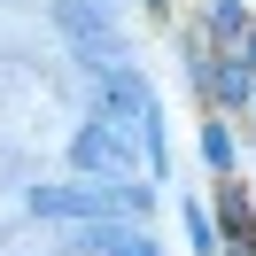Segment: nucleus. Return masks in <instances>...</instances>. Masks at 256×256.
<instances>
[{
    "label": "nucleus",
    "mask_w": 256,
    "mask_h": 256,
    "mask_svg": "<svg viewBox=\"0 0 256 256\" xmlns=\"http://www.w3.org/2000/svg\"><path fill=\"white\" fill-rule=\"evenodd\" d=\"M116 124H86L78 140H70V163H78V171H109V163H124V148L109 140Z\"/></svg>",
    "instance_id": "obj_4"
},
{
    "label": "nucleus",
    "mask_w": 256,
    "mask_h": 256,
    "mask_svg": "<svg viewBox=\"0 0 256 256\" xmlns=\"http://www.w3.org/2000/svg\"><path fill=\"white\" fill-rule=\"evenodd\" d=\"M202 156H210V163H233V140H225V132L210 124V132H202Z\"/></svg>",
    "instance_id": "obj_6"
},
{
    "label": "nucleus",
    "mask_w": 256,
    "mask_h": 256,
    "mask_svg": "<svg viewBox=\"0 0 256 256\" xmlns=\"http://www.w3.org/2000/svg\"><path fill=\"white\" fill-rule=\"evenodd\" d=\"M116 256H156V240H124V248H116Z\"/></svg>",
    "instance_id": "obj_7"
},
{
    "label": "nucleus",
    "mask_w": 256,
    "mask_h": 256,
    "mask_svg": "<svg viewBox=\"0 0 256 256\" xmlns=\"http://www.w3.org/2000/svg\"><path fill=\"white\" fill-rule=\"evenodd\" d=\"M148 202V194L140 186H109V194H94V186H39L32 194V210H39V218H101V210H140Z\"/></svg>",
    "instance_id": "obj_2"
},
{
    "label": "nucleus",
    "mask_w": 256,
    "mask_h": 256,
    "mask_svg": "<svg viewBox=\"0 0 256 256\" xmlns=\"http://www.w3.org/2000/svg\"><path fill=\"white\" fill-rule=\"evenodd\" d=\"M94 86H101V101H109V116H124V124H132V140H148V156H163V132H156V94H148V86L132 78L124 62H101V70H94Z\"/></svg>",
    "instance_id": "obj_1"
},
{
    "label": "nucleus",
    "mask_w": 256,
    "mask_h": 256,
    "mask_svg": "<svg viewBox=\"0 0 256 256\" xmlns=\"http://www.w3.org/2000/svg\"><path fill=\"white\" fill-rule=\"evenodd\" d=\"M62 32L78 39V47H86V39H94V47H101V54H109V62H116V39H109V16H101L94 0H70V8H62Z\"/></svg>",
    "instance_id": "obj_3"
},
{
    "label": "nucleus",
    "mask_w": 256,
    "mask_h": 256,
    "mask_svg": "<svg viewBox=\"0 0 256 256\" xmlns=\"http://www.w3.org/2000/svg\"><path fill=\"white\" fill-rule=\"evenodd\" d=\"M210 24H218V32H240L248 16H240V0H210Z\"/></svg>",
    "instance_id": "obj_5"
}]
</instances>
